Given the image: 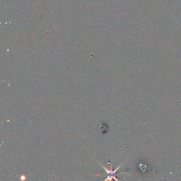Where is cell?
<instances>
[{
	"label": "cell",
	"mask_w": 181,
	"mask_h": 181,
	"mask_svg": "<svg viewBox=\"0 0 181 181\" xmlns=\"http://www.w3.org/2000/svg\"><path fill=\"white\" fill-rule=\"evenodd\" d=\"M100 165H101V166H102V167L104 168V169H105V171H106V172L107 173V179L105 180V181H108V180H110V181H111V180H115L116 181H118L117 180V179L116 178V176L118 175V174H121L124 173H121L120 174H117L116 173V172H117V170L120 168V167L121 166H120L118 168H117V169H116L115 170H113L112 169V165H111V167H110V170H108L106 168H105V167L102 166V165L101 164H100Z\"/></svg>",
	"instance_id": "6da1fadb"
},
{
	"label": "cell",
	"mask_w": 181,
	"mask_h": 181,
	"mask_svg": "<svg viewBox=\"0 0 181 181\" xmlns=\"http://www.w3.org/2000/svg\"><path fill=\"white\" fill-rule=\"evenodd\" d=\"M25 179H26V177L25 176H21L20 180H25Z\"/></svg>",
	"instance_id": "7a4b0ae2"
}]
</instances>
